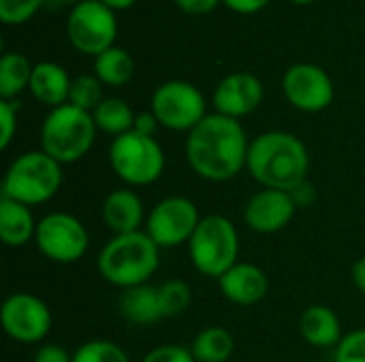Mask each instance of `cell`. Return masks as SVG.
Masks as SVG:
<instances>
[{
  "mask_svg": "<svg viewBox=\"0 0 365 362\" xmlns=\"http://www.w3.org/2000/svg\"><path fill=\"white\" fill-rule=\"evenodd\" d=\"M250 141L240 119L207 113L186 139V160L205 181H229L246 169Z\"/></svg>",
  "mask_w": 365,
  "mask_h": 362,
  "instance_id": "6da1fadb",
  "label": "cell"
},
{
  "mask_svg": "<svg viewBox=\"0 0 365 362\" xmlns=\"http://www.w3.org/2000/svg\"><path fill=\"white\" fill-rule=\"evenodd\" d=\"M308 147L287 130H269L250 141L246 171L263 188L293 192L308 181Z\"/></svg>",
  "mask_w": 365,
  "mask_h": 362,
  "instance_id": "7a4b0ae2",
  "label": "cell"
},
{
  "mask_svg": "<svg viewBox=\"0 0 365 362\" xmlns=\"http://www.w3.org/2000/svg\"><path fill=\"white\" fill-rule=\"evenodd\" d=\"M158 265L160 247L145 230L113 235L96 258L101 277L122 290L148 284V280L158 271Z\"/></svg>",
  "mask_w": 365,
  "mask_h": 362,
  "instance_id": "3957f363",
  "label": "cell"
},
{
  "mask_svg": "<svg viewBox=\"0 0 365 362\" xmlns=\"http://www.w3.org/2000/svg\"><path fill=\"white\" fill-rule=\"evenodd\" d=\"M96 132L92 113L66 102L45 115L41 124V149L60 164H73L88 156Z\"/></svg>",
  "mask_w": 365,
  "mask_h": 362,
  "instance_id": "277c9868",
  "label": "cell"
},
{
  "mask_svg": "<svg viewBox=\"0 0 365 362\" xmlns=\"http://www.w3.org/2000/svg\"><path fill=\"white\" fill-rule=\"evenodd\" d=\"M62 186V164L43 149L17 156L4 173L2 198L17 201L26 207L51 201Z\"/></svg>",
  "mask_w": 365,
  "mask_h": 362,
  "instance_id": "5b68a950",
  "label": "cell"
},
{
  "mask_svg": "<svg viewBox=\"0 0 365 362\" xmlns=\"http://www.w3.org/2000/svg\"><path fill=\"white\" fill-rule=\"evenodd\" d=\"M192 267L205 275L220 280L240 256V235L235 224L218 213L201 218L195 235L188 241Z\"/></svg>",
  "mask_w": 365,
  "mask_h": 362,
  "instance_id": "8992f818",
  "label": "cell"
},
{
  "mask_svg": "<svg viewBox=\"0 0 365 362\" xmlns=\"http://www.w3.org/2000/svg\"><path fill=\"white\" fill-rule=\"evenodd\" d=\"M109 164L128 188H143L163 177L165 151L154 137L130 130L111 141Z\"/></svg>",
  "mask_w": 365,
  "mask_h": 362,
  "instance_id": "52a82bcc",
  "label": "cell"
},
{
  "mask_svg": "<svg viewBox=\"0 0 365 362\" xmlns=\"http://www.w3.org/2000/svg\"><path fill=\"white\" fill-rule=\"evenodd\" d=\"M68 43L86 55H101L111 49L118 38V17L101 0H83L73 6L66 19Z\"/></svg>",
  "mask_w": 365,
  "mask_h": 362,
  "instance_id": "ba28073f",
  "label": "cell"
},
{
  "mask_svg": "<svg viewBox=\"0 0 365 362\" xmlns=\"http://www.w3.org/2000/svg\"><path fill=\"white\" fill-rule=\"evenodd\" d=\"M34 243L47 260L73 265L86 256L90 235L79 218L66 211H51L38 220Z\"/></svg>",
  "mask_w": 365,
  "mask_h": 362,
  "instance_id": "9c48e42d",
  "label": "cell"
},
{
  "mask_svg": "<svg viewBox=\"0 0 365 362\" xmlns=\"http://www.w3.org/2000/svg\"><path fill=\"white\" fill-rule=\"evenodd\" d=\"M150 111L163 128L175 132H190L207 115L201 90L182 79L160 83L152 94Z\"/></svg>",
  "mask_w": 365,
  "mask_h": 362,
  "instance_id": "30bf717a",
  "label": "cell"
},
{
  "mask_svg": "<svg viewBox=\"0 0 365 362\" xmlns=\"http://www.w3.org/2000/svg\"><path fill=\"white\" fill-rule=\"evenodd\" d=\"M201 222L197 205L186 196H167L145 218V233L158 247H178L190 241Z\"/></svg>",
  "mask_w": 365,
  "mask_h": 362,
  "instance_id": "8fae6325",
  "label": "cell"
},
{
  "mask_svg": "<svg viewBox=\"0 0 365 362\" xmlns=\"http://www.w3.org/2000/svg\"><path fill=\"white\" fill-rule=\"evenodd\" d=\"M4 333L17 344L43 341L53 324L47 303L30 292H15L4 299L0 309Z\"/></svg>",
  "mask_w": 365,
  "mask_h": 362,
  "instance_id": "7c38bea8",
  "label": "cell"
},
{
  "mask_svg": "<svg viewBox=\"0 0 365 362\" xmlns=\"http://www.w3.org/2000/svg\"><path fill=\"white\" fill-rule=\"evenodd\" d=\"M284 98L304 113L325 111L336 96L329 73L310 62H297L282 75Z\"/></svg>",
  "mask_w": 365,
  "mask_h": 362,
  "instance_id": "4fadbf2b",
  "label": "cell"
},
{
  "mask_svg": "<svg viewBox=\"0 0 365 362\" xmlns=\"http://www.w3.org/2000/svg\"><path fill=\"white\" fill-rule=\"evenodd\" d=\"M295 211L297 205L291 192L263 188L248 198L244 207V222L259 235H274L291 224Z\"/></svg>",
  "mask_w": 365,
  "mask_h": 362,
  "instance_id": "5bb4252c",
  "label": "cell"
},
{
  "mask_svg": "<svg viewBox=\"0 0 365 362\" xmlns=\"http://www.w3.org/2000/svg\"><path fill=\"white\" fill-rule=\"evenodd\" d=\"M263 96H265V90H263L261 79L252 73L240 70V73L227 75L216 85L212 102H214L216 113L233 117V119H242L259 109V105L263 102Z\"/></svg>",
  "mask_w": 365,
  "mask_h": 362,
  "instance_id": "9a60e30c",
  "label": "cell"
},
{
  "mask_svg": "<svg viewBox=\"0 0 365 362\" xmlns=\"http://www.w3.org/2000/svg\"><path fill=\"white\" fill-rule=\"evenodd\" d=\"M218 288L229 303L255 305L265 299L269 280L261 267L252 262H237L218 280Z\"/></svg>",
  "mask_w": 365,
  "mask_h": 362,
  "instance_id": "2e32d148",
  "label": "cell"
},
{
  "mask_svg": "<svg viewBox=\"0 0 365 362\" xmlns=\"http://www.w3.org/2000/svg\"><path fill=\"white\" fill-rule=\"evenodd\" d=\"M101 215L105 226L113 235H128L141 230V224H145V211L143 201L133 188H118L107 194L101 207Z\"/></svg>",
  "mask_w": 365,
  "mask_h": 362,
  "instance_id": "e0dca14e",
  "label": "cell"
},
{
  "mask_svg": "<svg viewBox=\"0 0 365 362\" xmlns=\"http://www.w3.org/2000/svg\"><path fill=\"white\" fill-rule=\"evenodd\" d=\"M73 79L68 77L66 68L56 62H38L34 64L32 77H30V94L49 109H56L60 105L68 102Z\"/></svg>",
  "mask_w": 365,
  "mask_h": 362,
  "instance_id": "ac0fdd59",
  "label": "cell"
},
{
  "mask_svg": "<svg viewBox=\"0 0 365 362\" xmlns=\"http://www.w3.org/2000/svg\"><path fill=\"white\" fill-rule=\"evenodd\" d=\"M299 333L312 348H338L342 341V324L327 305H310L299 318Z\"/></svg>",
  "mask_w": 365,
  "mask_h": 362,
  "instance_id": "d6986e66",
  "label": "cell"
},
{
  "mask_svg": "<svg viewBox=\"0 0 365 362\" xmlns=\"http://www.w3.org/2000/svg\"><path fill=\"white\" fill-rule=\"evenodd\" d=\"M118 312L120 316L135 324V326H150L154 322L165 320L160 312V301H158V286H135L122 292L118 301Z\"/></svg>",
  "mask_w": 365,
  "mask_h": 362,
  "instance_id": "ffe728a7",
  "label": "cell"
},
{
  "mask_svg": "<svg viewBox=\"0 0 365 362\" xmlns=\"http://www.w3.org/2000/svg\"><path fill=\"white\" fill-rule=\"evenodd\" d=\"M36 224L30 207L11 198H0V239L4 245H28L36 235Z\"/></svg>",
  "mask_w": 365,
  "mask_h": 362,
  "instance_id": "44dd1931",
  "label": "cell"
},
{
  "mask_svg": "<svg viewBox=\"0 0 365 362\" xmlns=\"http://www.w3.org/2000/svg\"><path fill=\"white\" fill-rule=\"evenodd\" d=\"M190 352L197 362H227L235 352V339L222 326H207L192 339Z\"/></svg>",
  "mask_w": 365,
  "mask_h": 362,
  "instance_id": "7402d4cb",
  "label": "cell"
},
{
  "mask_svg": "<svg viewBox=\"0 0 365 362\" xmlns=\"http://www.w3.org/2000/svg\"><path fill=\"white\" fill-rule=\"evenodd\" d=\"M94 75L101 79L103 85H126L135 75V60L126 49L113 45L111 49L94 58Z\"/></svg>",
  "mask_w": 365,
  "mask_h": 362,
  "instance_id": "603a6c76",
  "label": "cell"
},
{
  "mask_svg": "<svg viewBox=\"0 0 365 362\" xmlns=\"http://www.w3.org/2000/svg\"><path fill=\"white\" fill-rule=\"evenodd\" d=\"M34 66L24 53L6 51L0 58V100H15L17 94L30 87Z\"/></svg>",
  "mask_w": 365,
  "mask_h": 362,
  "instance_id": "cb8c5ba5",
  "label": "cell"
},
{
  "mask_svg": "<svg viewBox=\"0 0 365 362\" xmlns=\"http://www.w3.org/2000/svg\"><path fill=\"white\" fill-rule=\"evenodd\" d=\"M94 124L98 130L111 134L113 139L120 134H126L135 128L137 113L130 109V105L122 98H105L94 111H92Z\"/></svg>",
  "mask_w": 365,
  "mask_h": 362,
  "instance_id": "d4e9b609",
  "label": "cell"
},
{
  "mask_svg": "<svg viewBox=\"0 0 365 362\" xmlns=\"http://www.w3.org/2000/svg\"><path fill=\"white\" fill-rule=\"evenodd\" d=\"M158 301H160L163 318L182 316L190 307V301H192L190 286L182 280H169L158 286Z\"/></svg>",
  "mask_w": 365,
  "mask_h": 362,
  "instance_id": "484cf974",
  "label": "cell"
},
{
  "mask_svg": "<svg viewBox=\"0 0 365 362\" xmlns=\"http://www.w3.org/2000/svg\"><path fill=\"white\" fill-rule=\"evenodd\" d=\"M103 83L96 75H79L71 83L68 102L83 111H94L103 102Z\"/></svg>",
  "mask_w": 365,
  "mask_h": 362,
  "instance_id": "4316f807",
  "label": "cell"
},
{
  "mask_svg": "<svg viewBox=\"0 0 365 362\" xmlns=\"http://www.w3.org/2000/svg\"><path fill=\"white\" fill-rule=\"evenodd\" d=\"M73 362H130V356L109 339H92L73 352Z\"/></svg>",
  "mask_w": 365,
  "mask_h": 362,
  "instance_id": "83f0119b",
  "label": "cell"
},
{
  "mask_svg": "<svg viewBox=\"0 0 365 362\" xmlns=\"http://www.w3.org/2000/svg\"><path fill=\"white\" fill-rule=\"evenodd\" d=\"M47 0H0V19L9 26L26 23Z\"/></svg>",
  "mask_w": 365,
  "mask_h": 362,
  "instance_id": "f1b7e54d",
  "label": "cell"
},
{
  "mask_svg": "<svg viewBox=\"0 0 365 362\" xmlns=\"http://www.w3.org/2000/svg\"><path fill=\"white\" fill-rule=\"evenodd\" d=\"M334 362H365V329L351 331L334 350Z\"/></svg>",
  "mask_w": 365,
  "mask_h": 362,
  "instance_id": "f546056e",
  "label": "cell"
},
{
  "mask_svg": "<svg viewBox=\"0 0 365 362\" xmlns=\"http://www.w3.org/2000/svg\"><path fill=\"white\" fill-rule=\"evenodd\" d=\"M17 111L19 105L15 100H0V149H9L17 132Z\"/></svg>",
  "mask_w": 365,
  "mask_h": 362,
  "instance_id": "4dcf8cb0",
  "label": "cell"
},
{
  "mask_svg": "<svg viewBox=\"0 0 365 362\" xmlns=\"http://www.w3.org/2000/svg\"><path fill=\"white\" fill-rule=\"evenodd\" d=\"M141 362H197L190 348L184 346H175V344H167V346H158L154 350H150Z\"/></svg>",
  "mask_w": 365,
  "mask_h": 362,
  "instance_id": "1f68e13d",
  "label": "cell"
},
{
  "mask_svg": "<svg viewBox=\"0 0 365 362\" xmlns=\"http://www.w3.org/2000/svg\"><path fill=\"white\" fill-rule=\"evenodd\" d=\"M34 362H73V354L56 344H45L36 350Z\"/></svg>",
  "mask_w": 365,
  "mask_h": 362,
  "instance_id": "d6a6232c",
  "label": "cell"
},
{
  "mask_svg": "<svg viewBox=\"0 0 365 362\" xmlns=\"http://www.w3.org/2000/svg\"><path fill=\"white\" fill-rule=\"evenodd\" d=\"M222 0H175L178 9L186 15H207L212 13Z\"/></svg>",
  "mask_w": 365,
  "mask_h": 362,
  "instance_id": "836d02e7",
  "label": "cell"
},
{
  "mask_svg": "<svg viewBox=\"0 0 365 362\" xmlns=\"http://www.w3.org/2000/svg\"><path fill=\"white\" fill-rule=\"evenodd\" d=\"M272 0H222V4H227L231 11L240 13V15H252L263 11Z\"/></svg>",
  "mask_w": 365,
  "mask_h": 362,
  "instance_id": "e575fe53",
  "label": "cell"
},
{
  "mask_svg": "<svg viewBox=\"0 0 365 362\" xmlns=\"http://www.w3.org/2000/svg\"><path fill=\"white\" fill-rule=\"evenodd\" d=\"M158 119H156V115L152 113V111H143V113H137V117H135V128L133 130H137L139 134H145V137H154V132L158 130Z\"/></svg>",
  "mask_w": 365,
  "mask_h": 362,
  "instance_id": "d590c367",
  "label": "cell"
},
{
  "mask_svg": "<svg viewBox=\"0 0 365 362\" xmlns=\"http://www.w3.org/2000/svg\"><path fill=\"white\" fill-rule=\"evenodd\" d=\"M291 196H293L297 209H299V207H310V205L317 201V190H314V186H312L310 181H304L302 186H297V188L291 192Z\"/></svg>",
  "mask_w": 365,
  "mask_h": 362,
  "instance_id": "8d00e7d4",
  "label": "cell"
},
{
  "mask_svg": "<svg viewBox=\"0 0 365 362\" xmlns=\"http://www.w3.org/2000/svg\"><path fill=\"white\" fill-rule=\"evenodd\" d=\"M351 277H353V284L359 292L365 294V256L359 258L355 265H353V271H351Z\"/></svg>",
  "mask_w": 365,
  "mask_h": 362,
  "instance_id": "74e56055",
  "label": "cell"
},
{
  "mask_svg": "<svg viewBox=\"0 0 365 362\" xmlns=\"http://www.w3.org/2000/svg\"><path fill=\"white\" fill-rule=\"evenodd\" d=\"M101 2H105L109 9H113V11H122V9H128V6H133L137 0H101Z\"/></svg>",
  "mask_w": 365,
  "mask_h": 362,
  "instance_id": "f35d334b",
  "label": "cell"
},
{
  "mask_svg": "<svg viewBox=\"0 0 365 362\" xmlns=\"http://www.w3.org/2000/svg\"><path fill=\"white\" fill-rule=\"evenodd\" d=\"M58 2H62V4H71V6H77V4H81L83 0H58Z\"/></svg>",
  "mask_w": 365,
  "mask_h": 362,
  "instance_id": "ab89813d",
  "label": "cell"
},
{
  "mask_svg": "<svg viewBox=\"0 0 365 362\" xmlns=\"http://www.w3.org/2000/svg\"><path fill=\"white\" fill-rule=\"evenodd\" d=\"M291 2H295V4H312L314 0H291Z\"/></svg>",
  "mask_w": 365,
  "mask_h": 362,
  "instance_id": "60d3db41",
  "label": "cell"
}]
</instances>
